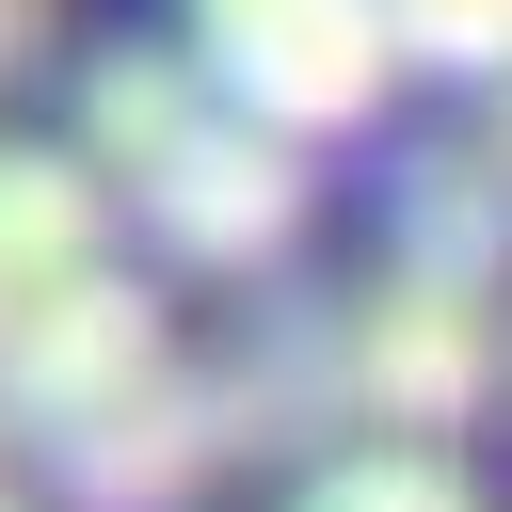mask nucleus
Instances as JSON below:
<instances>
[{
    "label": "nucleus",
    "mask_w": 512,
    "mask_h": 512,
    "mask_svg": "<svg viewBox=\"0 0 512 512\" xmlns=\"http://www.w3.org/2000/svg\"><path fill=\"white\" fill-rule=\"evenodd\" d=\"M208 464H224V400H208L192 368H160L144 400H112V416H80V432L48 448L64 512H192Z\"/></svg>",
    "instance_id": "6"
},
{
    "label": "nucleus",
    "mask_w": 512,
    "mask_h": 512,
    "mask_svg": "<svg viewBox=\"0 0 512 512\" xmlns=\"http://www.w3.org/2000/svg\"><path fill=\"white\" fill-rule=\"evenodd\" d=\"M96 176H80V144H16L0 128V288L16 304H48L64 272H96Z\"/></svg>",
    "instance_id": "8"
},
{
    "label": "nucleus",
    "mask_w": 512,
    "mask_h": 512,
    "mask_svg": "<svg viewBox=\"0 0 512 512\" xmlns=\"http://www.w3.org/2000/svg\"><path fill=\"white\" fill-rule=\"evenodd\" d=\"M208 400H224V448H304V480H320L336 448H368V400H352V304H272Z\"/></svg>",
    "instance_id": "5"
},
{
    "label": "nucleus",
    "mask_w": 512,
    "mask_h": 512,
    "mask_svg": "<svg viewBox=\"0 0 512 512\" xmlns=\"http://www.w3.org/2000/svg\"><path fill=\"white\" fill-rule=\"evenodd\" d=\"M480 160H496V176H512V80H496V96H480Z\"/></svg>",
    "instance_id": "12"
},
{
    "label": "nucleus",
    "mask_w": 512,
    "mask_h": 512,
    "mask_svg": "<svg viewBox=\"0 0 512 512\" xmlns=\"http://www.w3.org/2000/svg\"><path fill=\"white\" fill-rule=\"evenodd\" d=\"M496 368H512V336H496L480 288L384 272V288L352 304V400H368V448H432V432H464V416L496 400Z\"/></svg>",
    "instance_id": "3"
},
{
    "label": "nucleus",
    "mask_w": 512,
    "mask_h": 512,
    "mask_svg": "<svg viewBox=\"0 0 512 512\" xmlns=\"http://www.w3.org/2000/svg\"><path fill=\"white\" fill-rule=\"evenodd\" d=\"M384 272H432V288H512V176L480 144H416L400 160V208H384Z\"/></svg>",
    "instance_id": "7"
},
{
    "label": "nucleus",
    "mask_w": 512,
    "mask_h": 512,
    "mask_svg": "<svg viewBox=\"0 0 512 512\" xmlns=\"http://www.w3.org/2000/svg\"><path fill=\"white\" fill-rule=\"evenodd\" d=\"M48 48V0H0V64H32Z\"/></svg>",
    "instance_id": "11"
},
{
    "label": "nucleus",
    "mask_w": 512,
    "mask_h": 512,
    "mask_svg": "<svg viewBox=\"0 0 512 512\" xmlns=\"http://www.w3.org/2000/svg\"><path fill=\"white\" fill-rule=\"evenodd\" d=\"M192 80L224 112H256L272 144H320V128L384 112L400 32H384V0H192Z\"/></svg>",
    "instance_id": "2"
},
{
    "label": "nucleus",
    "mask_w": 512,
    "mask_h": 512,
    "mask_svg": "<svg viewBox=\"0 0 512 512\" xmlns=\"http://www.w3.org/2000/svg\"><path fill=\"white\" fill-rule=\"evenodd\" d=\"M0 336H16V288H0Z\"/></svg>",
    "instance_id": "13"
},
{
    "label": "nucleus",
    "mask_w": 512,
    "mask_h": 512,
    "mask_svg": "<svg viewBox=\"0 0 512 512\" xmlns=\"http://www.w3.org/2000/svg\"><path fill=\"white\" fill-rule=\"evenodd\" d=\"M384 32H400V64H448V80H512V0H384Z\"/></svg>",
    "instance_id": "10"
},
{
    "label": "nucleus",
    "mask_w": 512,
    "mask_h": 512,
    "mask_svg": "<svg viewBox=\"0 0 512 512\" xmlns=\"http://www.w3.org/2000/svg\"><path fill=\"white\" fill-rule=\"evenodd\" d=\"M0 512H16V480H0Z\"/></svg>",
    "instance_id": "14"
},
{
    "label": "nucleus",
    "mask_w": 512,
    "mask_h": 512,
    "mask_svg": "<svg viewBox=\"0 0 512 512\" xmlns=\"http://www.w3.org/2000/svg\"><path fill=\"white\" fill-rule=\"evenodd\" d=\"M80 176L128 192L192 272H256V256H288V224H304V160H288L256 112H224V96L192 80V48H112V64L80 80Z\"/></svg>",
    "instance_id": "1"
},
{
    "label": "nucleus",
    "mask_w": 512,
    "mask_h": 512,
    "mask_svg": "<svg viewBox=\"0 0 512 512\" xmlns=\"http://www.w3.org/2000/svg\"><path fill=\"white\" fill-rule=\"evenodd\" d=\"M160 368H176L160 304H144L128 272H64V288H48V304H16V336H0V416H16L32 448H64L80 416L144 400Z\"/></svg>",
    "instance_id": "4"
},
{
    "label": "nucleus",
    "mask_w": 512,
    "mask_h": 512,
    "mask_svg": "<svg viewBox=\"0 0 512 512\" xmlns=\"http://www.w3.org/2000/svg\"><path fill=\"white\" fill-rule=\"evenodd\" d=\"M304 512H480L432 448H336L320 480H304Z\"/></svg>",
    "instance_id": "9"
}]
</instances>
